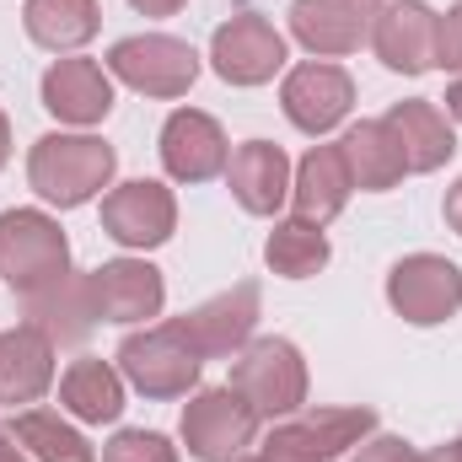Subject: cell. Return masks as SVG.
<instances>
[{"label":"cell","mask_w":462,"mask_h":462,"mask_svg":"<svg viewBox=\"0 0 462 462\" xmlns=\"http://www.w3.org/2000/svg\"><path fill=\"white\" fill-rule=\"evenodd\" d=\"M49 382H54V345L27 323L5 328L0 334V403L27 409L49 393Z\"/></svg>","instance_id":"cell-19"},{"label":"cell","mask_w":462,"mask_h":462,"mask_svg":"<svg viewBox=\"0 0 462 462\" xmlns=\"http://www.w3.org/2000/svg\"><path fill=\"white\" fill-rule=\"evenodd\" d=\"M371 5H376V0H371Z\"/></svg>","instance_id":"cell-37"},{"label":"cell","mask_w":462,"mask_h":462,"mask_svg":"<svg viewBox=\"0 0 462 462\" xmlns=\"http://www.w3.org/2000/svg\"><path fill=\"white\" fill-rule=\"evenodd\" d=\"M11 436L32 462H97L92 441L76 425H65L54 409H22L11 420Z\"/></svg>","instance_id":"cell-25"},{"label":"cell","mask_w":462,"mask_h":462,"mask_svg":"<svg viewBox=\"0 0 462 462\" xmlns=\"http://www.w3.org/2000/svg\"><path fill=\"white\" fill-rule=\"evenodd\" d=\"M199 349L189 345V334L178 323H156L145 334H129L118 345V371L134 393L145 398H183L199 382Z\"/></svg>","instance_id":"cell-4"},{"label":"cell","mask_w":462,"mask_h":462,"mask_svg":"<svg viewBox=\"0 0 462 462\" xmlns=\"http://www.w3.org/2000/svg\"><path fill=\"white\" fill-rule=\"evenodd\" d=\"M43 108L60 124H103L114 108V81L97 60H60L43 76Z\"/></svg>","instance_id":"cell-18"},{"label":"cell","mask_w":462,"mask_h":462,"mask_svg":"<svg viewBox=\"0 0 462 462\" xmlns=\"http://www.w3.org/2000/svg\"><path fill=\"white\" fill-rule=\"evenodd\" d=\"M0 462H27V452L16 447V436H11V430H0Z\"/></svg>","instance_id":"cell-32"},{"label":"cell","mask_w":462,"mask_h":462,"mask_svg":"<svg viewBox=\"0 0 462 462\" xmlns=\"http://www.w3.org/2000/svg\"><path fill=\"white\" fill-rule=\"evenodd\" d=\"M420 462H462V436L457 441H447V447H436L430 457H420Z\"/></svg>","instance_id":"cell-33"},{"label":"cell","mask_w":462,"mask_h":462,"mask_svg":"<svg viewBox=\"0 0 462 462\" xmlns=\"http://www.w3.org/2000/svg\"><path fill=\"white\" fill-rule=\"evenodd\" d=\"M129 5H134V11H145V16H172L183 0H129Z\"/></svg>","instance_id":"cell-31"},{"label":"cell","mask_w":462,"mask_h":462,"mask_svg":"<svg viewBox=\"0 0 462 462\" xmlns=\"http://www.w3.org/2000/svg\"><path fill=\"white\" fill-rule=\"evenodd\" d=\"M210 60H216V76L231 81V87H263L285 65V38L258 11H242V16H231V22L216 27Z\"/></svg>","instance_id":"cell-8"},{"label":"cell","mask_w":462,"mask_h":462,"mask_svg":"<svg viewBox=\"0 0 462 462\" xmlns=\"http://www.w3.org/2000/svg\"><path fill=\"white\" fill-rule=\"evenodd\" d=\"M22 22H27L32 43H43V49L60 54V49H81L97 32L103 11H97V0H27Z\"/></svg>","instance_id":"cell-24"},{"label":"cell","mask_w":462,"mask_h":462,"mask_svg":"<svg viewBox=\"0 0 462 462\" xmlns=\"http://www.w3.org/2000/svg\"><path fill=\"white\" fill-rule=\"evenodd\" d=\"M447 114H452V118L462 124V76L452 81V87H447Z\"/></svg>","instance_id":"cell-34"},{"label":"cell","mask_w":462,"mask_h":462,"mask_svg":"<svg viewBox=\"0 0 462 462\" xmlns=\"http://www.w3.org/2000/svg\"><path fill=\"white\" fill-rule=\"evenodd\" d=\"M226 183H231V194H236V205H242L247 216H274V210L291 199V162H285L280 145L247 140V145L231 151Z\"/></svg>","instance_id":"cell-17"},{"label":"cell","mask_w":462,"mask_h":462,"mask_svg":"<svg viewBox=\"0 0 462 462\" xmlns=\"http://www.w3.org/2000/svg\"><path fill=\"white\" fill-rule=\"evenodd\" d=\"M258 414L247 409V398L236 387H210L183 409V447L199 462H236L253 436H258Z\"/></svg>","instance_id":"cell-7"},{"label":"cell","mask_w":462,"mask_h":462,"mask_svg":"<svg viewBox=\"0 0 462 462\" xmlns=\"http://www.w3.org/2000/svg\"><path fill=\"white\" fill-rule=\"evenodd\" d=\"M280 103H285V118L301 134H328L355 108V81H349L339 65H296L285 76Z\"/></svg>","instance_id":"cell-12"},{"label":"cell","mask_w":462,"mask_h":462,"mask_svg":"<svg viewBox=\"0 0 462 462\" xmlns=\"http://www.w3.org/2000/svg\"><path fill=\"white\" fill-rule=\"evenodd\" d=\"M226 387H236L247 398V409L258 420L296 414L307 403V360L291 339H253V345L236 349Z\"/></svg>","instance_id":"cell-2"},{"label":"cell","mask_w":462,"mask_h":462,"mask_svg":"<svg viewBox=\"0 0 462 462\" xmlns=\"http://www.w3.org/2000/svg\"><path fill=\"white\" fill-rule=\"evenodd\" d=\"M108 70H114L124 87L145 92V97H183L199 76V54L183 43V38H167V32H140V38H124L108 54Z\"/></svg>","instance_id":"cell-5"},{"label":"cell","mask_w":462,"mask_h":462,"mask_svg":"<svg viewBox=\"0 0 462 462\" xmlns=\"http://www.w3.org/2000/svg\"><path fill=\"white\" fill-rule=\"evenodd\" d=\"M387 301L403 323H420V328H436L447 318H457L462 307V269L452 258H436V253H414L403 263H393L387 274Z\"/></svg>","instance_id":"cell-6"},{"label":"cell","mask_w":462,"mask_h":462,"mask_svg":"<svg viewBox=\"0 0 462 462\" xmlns=\"http://www.w3.org/2000/svg\"><path fill=\"white\" fill-rule=\"evenodd\" d=\"M447 226L462 236V178L452 183V194H447Z\"/></svg>","instance_id":"cell-30"},{"label":"cell","mask_w":462,"mask_h":462,"mask_svg":"<svg viewBox=\"0 0 462 462\" xmlns=\"http://www.w3.org/2000/svg\"><path fill=\"white\" fill-rule=\"evenodd\" d=\"M371 16H376L371 0H296L291 5V32L312 54L334 60V54H355L371 38Z\"/></svg>","instance_id":"cell-15"},{"label":"cell","mask_w":462,"mask_h":462,"mask_svg":"<svg viewBox=\"0 0 462 462\" xmlns=\"http://www.w3.org/2000/svg\"><path fill=\"white\" fill-rule=\"evenodd\" d=\"M178 226V205H172V189L151 183V178H134V183H118L114 194L103 199V231L114 236L118 247H162Z\"/></svg>","instance_id":"cell-10"},{"label":"cell","mask_w":462,"mask_h":462,"mask_svg":"<svg viewBox=\"0 0 462 462\" xmlns=\"http://www.w3.org/2000/svg\"><path fill=\"white\" fill-rule=\"evenodd\" d=\"M22 318L27 328H38L49 345H87V334L97 328V307H92V285L87 274H65L32 296H22Z\"/></svg>","instance_id":"cell-16"},{"label":"cell","mask_w":462,"mask_h":462,"mask_svg":"<svg viewBox=\"0 0 462 462\" xmlns=\"http://www.w3.org/2000/svg\"><path fill=\"white\" fill-rule=\"evenodd\" d=\"M5 156H11V124H5V114H0V167H5Z\"/></svg>","instance_id":"cell-35"},{"label":"cell","mask_w":462,"mask_h":462,"mask_svg":"<svg viewBox=\"0 0 462 462\" xmlns=\"http://www.w3.org/2000/svg\"><path fill=\"white\" fill-rule=\"evenodd\" d=\"M387 129H393V140H398L409 172H436V167H447L452 151H457V134H452L447 114H441L436 103H420V97H414V103H393V108H387Z\"/></svg>","instance_id":"cell-21"},{"label":"cell","mask_w":462,"mask_h":462,"mask_svg":"<svg viewBox=\"0 0 462 462\" xmlns=\"http://www.w3.org/2000/svg\"><path fill=\"white\" fill-rule=\"evenodd\" d=\"M103 462H178V447L156 430H118L103 447Z\"/></svg>","instance_id":"cell-27"},{"label":"cell","mask_w":462,"mask_h":462,"mask_svg":"<svg viewBox=\"0 0 462 462\" xmlns=\"http://www.w3.org/2000/svg\"><path fill=\"white\" fill-rule=\"evenodd\" d=\"M114 167H118L114 145H103L92 134H43L27 156V183L49 205L76 210V205H87L108 189Z\"/></svg>","instance_id":"cell-1"},{"label":"cell","mask_w":462,"mask_h":462,"mask_svg":"<svg viewBox=\"0 0 462 462\" xmlns=\"http://www.w3.org/2000/svg\"><path fill=\"white\" fill-rule=\"evenodd\" d=\"M349 462H420V452L409 441H398V436H376V441H365Z\"/></svg>","instance_id":"cell-29"},{"label":"cell","mask_w":462,"mask_h":462,"mask_svg":"<svg viewBox=\"0 0 462 462\" xmlns=\"http://www.w3.org/2000/svg\"><path fill=\"white\" fill-rule=\"evenodd\" d=\"M0 274L16 296H32L70 274V242L43 210H5L0 216Z\"/></svg>","instance_id":"cell-3"},{"label":"cell","mask_w":462,"mask_h":462,"mask_svg":"<svg viewBox=\"0 0 462 462\" xmlns=\"http://www.w3.org/2000/svg\"><path fill=\"white\" fill-rule=\"evenodd\" d=\"M226 162H231V145L210 114L178 108L162 124V167L178 183H210L216 172H226Z\"/></svg>","instance_id":"cell-11"},{"label":"cell","mask_w":462,"mask_h":462,"mask_svg":"<svg viewBox=\"0 0 462 462\" xmlns=\"http://www.w3.org/2000/svg\"><path fill=\"white\" fill-rule=\"evenodd\" d=\"M178 328L189 334V345L199 349V360L236 355L258 328V285H231L226 296L194 307L189 318H178Z\"/></svg>","instance_id":"cell-14"},{"label":"cell","mask_w":462,"mask_h":462,"mask_svg":"<svg viewBox=\"0 0 462 462\" xmlns=\"http://www.w3.org/2000/svg\"><path fill=\"white\" fill-rule=\"evenodd\" d=\"M87 285H92V307H97L103 323H145L167 301L162 274L151 263H140V258H118V263L92 269Z\"/></svg>","instance_id":"cell-13"},{"label":"cell","mask_w":462,"mask_h":462,"mask_svg":"<svg viewBox=\"0 0 462 462\" xmlns=\"http://www.w3.org/2000/svg\"><path fill=\"white\" fill-rule=\"evenodd\" d=\"M436 65L441 70H462V0L447 16H436Z\"/></svg>","instance_id":"cell-28"},{"label":"cell","mask_w":462,"mask_h":462,"mask_svg":"<svg viewBox=\"0 0 462 462\" xmlns=\"http://www.w3.org/2000/svg\"><path fill=\"white\" fill-rule=\"evenodd\" d=\"M236 462H263V457H258V452H253V457H236Z\"/></svg>","instance_id":"cell-36"},{"label":"cell","mask_w":462,"mask_h":462,"mask_svg":"<svg viewBox=\"0 0 462 462\" xmlns=\"http://www.w3.org/2000/svg\"><path fill=\"white\" fill-rule=\"evenodd\" d=\"M371 49L387 70L420 76L436 65V11L420 0H387L371 16Z\"/></svg>","instance_id":"cell-9"},{"label":"cell","mask_w":462,"mask_h":462,"mask_svg":"<svg viewBox=\"0 0 462 462\" xmlns=\"http://www.w3.org/2000/svg\"><path fill=\"white\" fill-rule=\"evenodd\" d=\"M263 258H269L274 274H285V280H307V274H318V269L328 263V236H323V226L291 216V221H280V226L269 231Z\"/></svg>","instance_id":"cell-26"},{"label":"cell","mask_w":462,"mask_h":462,"mask_svg":"<svg viewBox=\"0 0 462 462\" xmlns=\"http://www.w3.org/2000/svg\"><path fill=\"white\" fill-rule=\"evenodd\" d=\"M349 189H355V183H349V167H345V156H339V145H312V151L301 156V167H296L291 205H296L301 221L328 226V221L349 205Z\"/></svg>","instance_id":"cell-20"},{"label":"cell","mask_w":462,"mask_h":462,"mask_svg":"<svg viewBox=\"0 0 462 462\" xmlns=\"http://www.w3.org/2000/svg\"><path fill=\"white\" fill-rule=\"evenodd\" d=\"M60 403L65 414L87 420V425H114L124 414V376H118L108 360H76L65 376H60Z\"/></svg>","instance_id":"cell-23"},{"label":"cell","mask_w":462,"mask_h":462,"mask_svg":"<svg viewBox=\"0 0 462 462\" xmlns=\"http://www.w3.org/2000/svg\"><path fill=\"white\" fill-rule=\"evenodd\" d=\"M339 156H345V167H349V183H355V189H371V194L398 189L403 172H409V162H403V151H398L387 118L355 124L345 140H339Z\"/></svg>","instance_id":"cell-22"}]
</instances>
